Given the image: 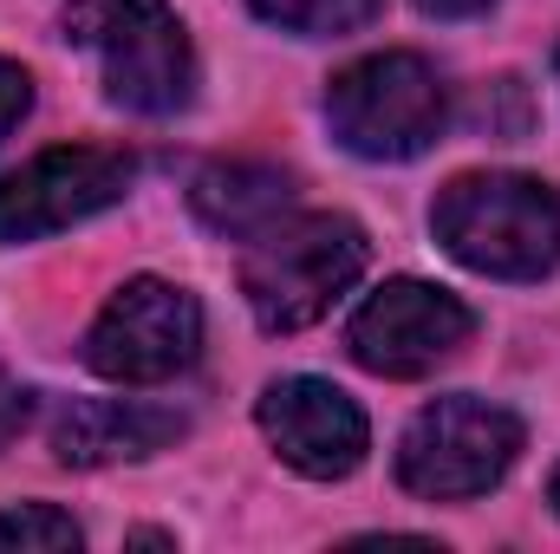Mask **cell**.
Returning <instances> with one entry per match:
<instances>
[{
  "mask_svg": "<svg viewBox=\"0 0 560 554\" xmlns=\"http://www.w3.org/2000/svg\"><path fill=\"white\" fill-rule=\"evenodd\" d=\"M436 242L495 280H541L560 268V196L541 176H515V170H476L456 176L436 209Z\"/></svg>",
  "mask_w": 560,
  "mask_h": 554,
  "instance_id": "obj_1",
  "label": "cell"
},
{
  "mask_svg": "<svg viewBox=\"0 0 560 554\" xmlns=\"http://www.w3.org/2000/svg\"><path fill=\"white\" fill-rule=\"evenodd\" d=\"M66 39L98 53L112 105L170 118L196 92V53L170 0H72L66 7Z\"/></svg>",
  "mask_w": 560,
  "mask_h": 554,
  "instance_id": "obj_2",
  "label": "cell"
},
{
  "mask_svg": "<svg viewBox=\"0 0 560 554\" xmlns=\"http://www.w3.org/2000/svg\"><path fill=\"white\" fill-rule=\"evenodd\" d=\"M365 229L352 216H293L255 235L242 262V293L268 333H300L332 313V300L365 275Z\"/></svg>",
  "mask_w": 560,
  "mask_h": 554,
  "instance_id": "obj_3",
  "label": "cell"
},
{
  "mask_svg": "<svg viewBox=\"0 0 560 554\" xmlns=\"http://www.w3.org/2000/svg\"><path fill=\"white\" fill-rule=\"evenodd\" d=\"M443 118H450L443 79L418 53H372L326 85L332 138L372 163H405V157L430 150L443 138Z\"/></svg>",
  "mask_w": 560,
  "mask_h": 554,
  "instance_id": "obj_4",
  "label": "cell"
},
{
  "mask_svg": "<svg viewBox=\"0 0 560 554\" xmlns=\"http://www.w3.org/2000/svg\"><path fill=\"white\" fill-rule=\"evenodd\" d=\"M522 450V417L489 399H436L398 443V483L430 503H469L509 476Z\"/></svg>",
  "mask_w": 560,
  "mask_h": 554,
  "instance_id": "obj_5",
  "label": "cell"
},
{
  "mask_svg": "<svg viewBox=\"0 0 560 554\" xmlns=\"http://www.w3.org/2000/svg\"><path fill=\"white\" fill-rule=\"evenodd\" d=\"M196 353H202V307H196V293L156 275L125 280L105 300V313L92 320V333H85L92 372H105L118 385H163L183 366H196Z\"/></svg>",
  "mask_w": 560,
  "mask_h": 554,
  "instance_id": "obj_6",
  "label": "cell"
},
{
  "mask_svg": "<svg viewBox=\"0 0 560 554\" xmlns=\"http://www.w3.org/2000/svg\"><path fill=\"white\" fill-rule=\"evenodd\" d=\"M138 176L131 150L112 143H59L39 150L33 163H20L13 176H0V242H39L59 235L98 209H112Z\"/></svg>",
  "mask_w": 560,
  "mask_h": 554,
  "instance_id": "obj_7",
  "label": "cell"
},
{
  "mask_svg": "<svg viewBox=\"0 0 560 554\" xmlns=\"http://www.w3.org/2000/svg\"><path fill=\"white\" fill-rule=\"evenodd\" d=\"M469 326H476V313L456 293H443L430 280H385L352 313L346 346L378 379H423L469 339Z\"/></svg>",
  "mask_w": 560,
  "mask_h": 554,
  "instance_id": "obj_8",
  "label": "cell"
},
{
  "mask_svg": "<svg viewBox=\"0 0 560 554\" xmlns=\"http://www.w3.org/2000/svg\"><path fill=\"white\" fill-rule=\"evenodd\" d=\"M255 417H261L268 443L280 450V463H293L300 476H319V483L352 476L365 463V443H372L365 412L326 379H280L261 392Z\"/></svg>",
  "mask_w": 560,
  "mask_h": 554,
  "instance_id": "obj_9",
  "label": "cell"
},
{
  "mask_svg": "<svg viewBox=\"0 0 560 554\" xmlns=\"http://www.w3.org/2000/svg\"><path fill=\"white\" fill-rule=\"evenodd\" d=\"M183 430H189L183 412H163L143 399H79L52 424V457L72 470H105V463H131L176 443Z\"/></svg>",
  "mask_w": 560,
  "mask_h": 554,
  "instance_id": "obj_10",
  "label": "cell"
},
{
  "mask_svg": "<svg viewBox=\"0 0 560 554\" xmlns=\"http://www.w3.org/2000/svg\"><path fill=\"white\" fill-rule=\"evenodd\" d=\"M189 203L215 235H248L255 242L261 229H275L293 209V170L261 163V157H229V163H209L196 176Z\"/></svg>",
  "mask_w": 560,
  "mask_h": 554,
  "instance_id": "obj_11",
  "label": "cell"
},
{
  "mask_svg": "<svg viewBox=\"0 0 560 554\" xmlns=\"http://www.w3.org/2000/svg\"><path fill=\"white\" fill-rule=\"evenodd\" d=\"M268 26L280 33H300V39H339V33H359L378 20L385 0H248Z\"/></svg>",
  "mask_w": 560,
  "mask_h": 554,
  "instance_id": "obj_12",
  "label": "cell"
},
{
  "mask_svg": "<svg viewBox=\"0 0 560 554\" xmlns=\"http://www.w3.org/2000/svg\"><path fill=\"white\" fill-rule=\"evenodd\" d=\"M79 522L46 509V503H13L0 509V549H79Z\"/></svg>",
  "mask_w": 560,
  "mask_h": 554,
  "instance_id": "obj_13",
  "label": "cell"
},
{
  "mask_svg": "<svg viewBox=\"0 0 560 554\" xmlns=\"http://www.w3.org/2000/svg\"><path fill=\"white\" fill-rule=\"evenodd\" d=\"M33 112V79H26V66H13V59H0V143L13 138V125Z\"/></svg>",
  "mask_w": 560,
  "mask_h": 554,
  "instance_id": "obj_14",
  "label": "cell"
},
{
  "mask_svg": "<svg viewBox=\"0 0 560 554\" xmlns=\"http://www.w3.org/2000/svg\"><path fill=\"white\" fill-rule=\"evenodd\" d=\"M20 424H26V392L0 372V443H13V437H20Z\"/></svg>",
  "mask_w": 560,
  "mask_h": 554,
  "instance_id": "obj_15",
  "label": "cell"
},
{
  "mask_svg": "<svg viewBox=\"0 0 560 554\" xmlns=\"http://www.w3.org/2000/svg\"><path fill=\"white\" fill-rule=\"evenodd\" d=\"M423 13H436V20H469V13H482V7H495V0H418Z\"/></svg>",
  "mask_w": 560,
  "mask_h": 554,
  "instance_id": "obj_16",
  "label": "cell"
},
{
  "mask_svg": "<svg viewBox=\"0 0 560 554\" xmlns=\"http://www.w3.org/2000/svg\"><path fill=\"white\" fill-rule=\"evenodd\" d=\"M548 503H555V509H560V470H555V483H548Z\"/></svg>",
  "mask_w": 560,
  "mask_h": 554,
  "instance_id": "obj_17",
  "label": "cell"
},
{
  "mask_svg": "<svg viewBox=\"0 0 560 554\" xmlns=\"http://www.w3.org/2000/svg\"><path fill=\"white\" fill-rule=\"evenodd\" d=\"M555 66H560V59H555Z\"/></svg>",
  "mask_w": 560,
  "mask_h": 554,
  "instance_id": "obj_18",
  "label": "cell"
}]
</instances>
